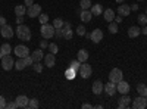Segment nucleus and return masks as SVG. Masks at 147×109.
<instances>
[{
	"label": "nucleus",
	"mask_w": 147,
	"mask_h": 109,
	"mask_svg": "<svg viewBox=\"0 0 147 109\" xmlns=\"http://www.w3.org/2000/svg\"><path fill=\"white\" fill-rule=\"evenodd\" d=\"M146 15H147V9H146Z\"/></svg>",
	"instance_id": "obj_54"
},
{
	"label": "nucleus",
	"mask_w": 147,
	"mask_h": 109,
	"mask_svg": "<svg viewBox=\"0 0 147 109\" xmlns=\"http://www.w3.org/2000/svg\"><path fill=\"white\" fill-rule=\"evenodd\" d=\"M138 24L140 25H147V15H144V14L138 15Z\"/></svg>",
	"instance_id": "obj_36"
},
{
	"label": "nucleus",
	"mask_w": 147,
	"mask_h": 109,
	"mask_svg": "<svg viewBox=\"0 0 147 109\" xmlns=\"http://www.w3.org/2000/svg\"><path fill=\"white\" fill-rule=\"evenodd\" d=\"M140 34H141V28L137 27V25H131L128 28V37L129 39H137Z\"/></svg>",
	"instance_id": "obj_16"
},
{
	"label": "nucleus",
	"mask_w": 147,
	"mask_h": 109,
	"mask_svg": "<svg viewBox=\"0 0 147 109\" xmlns=\"http://www.w3.org/2000/svg\"><path fill=\"white\" fill-rule=\"evenodd\" d=\"M90 40H91L93 43H100V41L103 40V31L99 30V28L93 30V31L90 32Z\"/></svg>",
	"instance_id": "obj_9"
},
{
	"label": "nucleus",
	"mask_w": 147,
	"mask_h": 109,
	"mask_svg": "<svg viewBox=\"0 0 147 109\" xmlns=\"http://www.w3.org/2000/svg\"><path fill=\"white\" fill-rule=\"evenodd\" d=\"M103 91H106V94H107V96H113V94L118 91V89H116V84H115V83H112V81H109L107 84H105Z\"/></svg>",
	"instance_id": "obj_13"
},
{
	"label": "nucleus",
	"mask_w": 147,
	"mask_h": 109,
	"mask_svg": "<svg viewBox=\"0 0 147 109\" xmlns=\"http://www.w3.org/2000/svg\"><path fill=\"white\" fill-rule=\"evenodd\" d=\"M15 102H16L18 108H27V106H28V102H30V99L27 97V96H24V94H19L18 97L15 99Z\"/></svg>",
	"instance_id": "obj_19"
},
{
	"label": "nucleus",
	"mask_w": 147,
	"mask_h": 109,
	"mask_svg": "<svg viewBox=\"0 0 147 109\" xmlns=\"http://www.w3.org/2000/svg\"><path fill=\"white\" fill-rule=\"evenodd\" d=\"M38 99H30V102H28V106L27 108H30V109H35V108H38Z\"/></svg>",
	"instance_id": "obj_32"
},
{
	"label": "nucleus",
	"mask_w": 147,
	"mask_h": 109,
	"mask_svg": "<svg viewBox=\"0 0 147 109\" xmlns=\"http://www.w3.org/2000/svg\"><path fill=\"white\" fill-rule=\"evenodd\" d=\"M137 93L140 94V96H144V97H147V86L146 84H138L137 86Z\"/></svg>",
	"instance_id": "obj_28"
},
{
	"label": "nucleus",
	"mask_w": 147,
	"mask_h": 109,
	"mask_svg": "<svg viewBox=\"0 0 147 109\" xmlns=\"http://www.w3.org/2000/svg\"><path fill=\"white\" fill-rule=\"evenodd\" d=\"M27 14V6H24V5H16L15 6V15L16 16H24Z\"/></svg>",
	"instance_id": "obj_24"
},
{
	"label": "nucleus",
	"mask_w": 147,
	"mask_h": 109,
	"mask_svg": "<svg viewBox=\"0 0 147 109\" xmlns=\"http://www.w3.org/2000/svg\"><path fill=\"white\" fill-rule=\"evenodd\" d=\"M103 18H105L107 22H112V21L115 19V12H113V9H106V10H103Z\"/></svg>",
	"instance_id": "obj_22"
},
{
	"label": "nucleus",
	"mask_w": 147,
	"mask_h": 109,
	"mask_svg": "<svg viewBox=\"0 0 147 109\" xmlns=\"http://www.w3.org/2000/svg\"><path fill=\"white\" fill-rule=\"evenodd\" d=\"M32 68H34L35 72H38V74H40V72L43 71V64L41 62H34L32 64Z\"/></svg>",
	"instance_id": "obj_34"
},
{
	"label": "nucleus",
	"mask_w": 147,
	"mask_h": 109,
	"mask_svg": "<svg viewBox=\"0 0 147 109\" xmlns=\"http://www.w3.org/2000/svg\"><path fill=\"white\" fill-rule=\"evenodd\" d=\"M16 35L22 41H30L31 40V28L24 25V24H19L18 28H16Z\"/></svg>",
	"instance_id": "obj_1"
},
{
	"label": "nucleus",
	"mask_w": 147,
	"mask_h": 109,
	"mask_svg": "<svg viewBox=\"0 0 147 109\" xmlns=\"http://www.w3.org/2000/svg\"><path fill=\"white\" fill-rule=\"evenodd\" d=\"M65 77H66V80H74V78L77 77V71L72 69V68L69 66V68L65 71Z\"/></svg>",
	"instance_id": "obj_26"
},
{
	"label": "nucleus",
	"mask_w": 147,
	"mask_h": 109,
	"mask_svg": "<svg viewBox=\"0 0 147 109\" xmlns=\"http://www.w3.org/2000/svg\"><path fill=\"white\" fill-rule=\"evenodd\" d=\"M13 66H15L13 58H12L10 55H5V56L2 58V68H3L5 71H10Z\"/></svg>",
	"instance_id": "obj_5"
},
{
	"label": "nucleus",
	"mask_w": 147,
	"mask_h": 109,
	"mask_svg": "<svg viewBox=\"0 0 147 109\" xmlns=\"http://www.w3.org/2000/svg\"><path fill=\"white\" fill-rule=\"evenodd\" d=\"M63 27L65 28H71V24L69 22H63Z\"/></svg>",
	"instance_id": "obj_51"
},
{
	"label": "nucleus",
	"mask_w": 147,
	"mask_h": 109,
	"mask_svg": "<svg viewBox=\"0 0 147 109\" xmlns=\"http://www.w3.org/2000/svg\"><path fill=\"white\" fill-rule=\"evenodd\" d=\"M78 72H80V75H81L84 80H87V78H90L91 74H93V68H91L87 62H82L81 66H80V69H78Z\"/></svg>",
	"instance_id": "obj_4"
},
{
	"label": "nucleus",
	"mask_w": 147,
	"mask_h": 109,
	"mask_svg": "<svg viewBox=\"0 0 147 109\" xmlns=\"http://www.w3.org/2000/svg\"><path fill=\"white\" fill-rule=\"evenodd\" d=\"M5 24H7V22H6V18L0 15V27H2V25H5Z\"/></svg>",
	"instance_id": "obj_45"
},
{
	"label": "nucleus",
	"mask_w": 147,
	"mask_h": 109,
	"mask_svg": "<svg viewBox=\"0 0 147 109\" xmlns=\"http://www.w3.org/2000/svg\"><path fill=\"white\" fill-rule=\"evenodd\" d=\"M62 34H63V28H56V31H55V35H56V37L62 39Z\"/></svg>",
	"instance_id": "obj_40"
},
{
	"label": "nucleus",
	"mask_w": 147,
	"mask_h": 109,
	"mask_svg": "<svg viewBox=\"0 0 147 109\" xmlns=\"http://www.w3.org/2000/svg\"><path fill=\"white\" fill-rule=\"evenodd\" d=\"M15 55L18 58H25L30 55V49L27 46H24V44H19V46H15Z\"/></svg>",
	"instance_id": "obj_10"
},
{
	"label": "nucleus",
	"mask_w": 147,
	"mask_h": 109,
	"mask_svg": "<svg viewBox=\"0 0 147 109\" xmlns=\"http://www.w3.org/2000/svg\"><path fill=\"white\" fill-rule=\"evenodd\" d=\"M77 59L80 60L81 64H82V62H87V60H88V52L85 50V49L78 50V52H77Z\"/></svg>",
	"instance_id": "obj_21"
},
{
	"label": "nucleus",
	"mask_w": 147,
	"mask_h": 109,
	"mask_svg": "<svg viewBox=\"0 0 147 109\" xmlns=\"http://www.w3.org/2000/svg\"><path fill=\"white\" fill-rule=\"evenodd\" d=\"M53 27H55V28H62V27H63V21L60 19V18H56V19L53 21Z\"/></svg>",
	"instance_id": "obj_37"
},
{
	"label": "nucleus",
	"mask_w": 147,
	"mask_h": 109,
	"mask_svg": "<svg viewBox=\"0 0 147 109\" xmlns=\"http://www.w3.org/2000/svg\"><path fill=\"white\" fill-rule=\"evenodd\" d=\"M38 21H40L41 25H43V24H47V22H49V15H46V14H40V15H38Z\"/></svg>",
	"instance_id": "obj_35"
},
{
	"label": "nucleus",
	"mask_w": 147,
	"mask_h": 109,
	"mask_svg": "<svg viewBox=\"0 0 147 109\" xmlns=\"http://www.w3.org/2000/svg\"><path fill=\"white\" fill-rule=\"evenodd\" d=\"M107 30H109V32L110 34H116L118 32V24L116 22H109V27H107Z\"/></svg>",
	"instance_id": "obj_30"
},
{
	"label": "nucleus",
	"mask_w": 147,
	"mask_h": 109,
	"mask_svg": "<svg viewBox=\"0 0 147 109\" xmlns=\"http://www.w3.org/2000/svg\"><path fill=\"white\" fill-rule=\"evenodd\" d=\"M62 37H63L65 40H71V39H72V30H71V28H63Z\"/></svg>",
	"instance_id": "obj_31"
},
{
	"label": "nucleus",
	"mask_w": 147,
	"mask_h": 109,
	"mask_svg": "<svg viewBox=\"0 0 147 109\" xmlns=\"http://www.w3.org/2000/svg\"><path fill=\"white\" fill-rule=\"evenodd\" d=\"M31 58L34 62H41L44 59V53H43V49H35L32 53H31Z\"/></svg>",
	"instance_id": "obj_20"
},
{
	"label": "nucleus",
	"mask_w": 147,
	"mask_h": 109,
	"mask_svg": "<svg viewBox=\"0 0 147 109\" xmlns=\"http://www.w3.org/2000/svg\"><path fill=\"white\" fill-rule=\"evenodd\" d=\"M90 10H91V14H93V16H99L100 14H103V7H102V5H91V7H90Z\"/></svg>",
	"instance_id": "obj_23"
},
{
	"label": "nucleus",
	"mask_w": 147,
	"mask_h": 109,
	"mask_svg": "<svg viewBox=\"0 0 147 109\" xmlns=\"http://www.w3.org/2000/svg\"><path fill=\"white\" fill-rule=\"evenodd\" d=\"M49 50H50V53L56 55V53L59 52V47H57L56 43H50V44H49Z\"/></svg>",
	"instance_id": "obj_33"
},
{
	"label": "nucleus",
	"mask_w": 147,
	"mask_h": 109,
	"mask_svg": "<svg viewBox=\"0 0 147 109\" xmlns=\"http://www.w3.org/2000/svg\"><path fill=\"white\" fill-rule=\"evenodd\" d=\"M55 31H56V28L53 27V24L50 25V24H43L41 25V28H40V34H41V37L43 39H46V40H50V39H53L55 37Z\"/></svg>",
	"instance_id": "obj_2"
},
{
	"label": "nucleus",
	"mask_w": 147,
	"mask_h": 109,
	"mask_svg": "<svg viewBox=\"0 0 147 109\" xmlns=\"http://www.w3.org/2000/svg\"><path fill=\"white\" fill-rule=\"evenodd\" d=\"M85 32H87V31H85V27L82 25V24L77 27V34L78 35H81V37H82V35H85Z\"/></svg>",
	"instance_id": "obj_39"
},
{
	"label": "nucleus",
	"mask_w": 147,
	"mask_h": 109,
	"mask_svg": "<svg viewBox=\"0 0 147 109\" xmlns=\"http://www.w3.org/2000/svg\"><path fill=\"white\" fill-rule=\"evenodd\" d=\"M82 108H84V109H91V108H94V106L90 105V103H82Z\"/></svg>",
	"instance_id": "obj_46"
},
{
	"label": "nucleus",
	"mask_w": 147,
	"mask_h": 109,
	"mask_svg": "<svg viewBox=\"0 0 147 109\" xmlns=\"http://www.w3.org/2000/svg\"><path fill=\"white\" fill-rule=\"evenodd\" d=\"M103 87H105V84H103L100 80H96V81L93 83V86H91V90H93V93H94L96 96H99V94H102Z\"/></svg>",
	"instance_id": "obj_14"
},
{
	"label": "nucleus",
	"mask_w": 147,
	"mask_h": 109,
	"mask_svg": "<svg viewBox=\"0 0 147 109\" xmlns=\"http://www.w3.org/2000/svg\"><path fill=\"white\" fill-rule=\"evenodd\" d=\"M91 0H81L80 2V9L81 10H85V9H90L91 7Z\"/></svg>",
	"instance_id": "obj_29"
},
{
	"label": "nucleus",
	"mask_w": 147,
	"mask_h": 109,
	"mask_svg": "<svg viewBox=\"0 0 147 109\" xmlns=\"http://www.w3.org/2000/svg\"><path fill=\"white\" fill-rule=\"evenodd\" d=\"M44 65L47 66V68H53L55 65H56V56L53 55V53H49V55H44Z\"/></svg>",
	"instance_id": "obj_12"
},
{
	"label": "nucleus",
	"mask_w": 147,
	"mask_h": 109,
	"mask_svg": "<svg viewBox=\"0 0 147 109\" xmlns=\"http://www.w3.org/2000/svg\"><path fill=\"white\" fill-rule=\"evenodd\" d=\"M10 52H12V46L10 44H7V43L2 44V47H0V53H2L3 56L5 55H10Z\"/></svg>",
	"instance_id": "obj_27"
},
{
	"label": "nucleus",
	"mask_w": 147,
	"mask_h": 109,
	"mask_svg": "<svg viewBox=\"0 0 147 109\" xmlns=\"http://www.w3.org/2000/svg\"><path fill=\"white\" fill-rule=\"evenodd\" d=\"M32 5H34L32 0H25V6H27V7H30V6H32Z\"/></svg>",
	"instance_id": "obj_47"
},
{
	"label": "nucleus",
	"mask_w": 147,
	"mask_h": 109,
	"mask_svg": "<svg viewBox=\"0 0 147 109\" xmlns=\"http://www.w3.org/2000/svg\"><path fill=\"white\" fill-rule=\"evenodd\" d=\"M115 22H116V24H121V22H122V16H121V15H119V16H115Z\"/></svg>",
	"instance_id": "obj_49"
},
{
	"label": "nucleus",
	"mask_w": 147,
	"mask_h": 109,
	"mask_svg": "<svg viewBox=\"0 0 147 109\" xmlns=\"http://www.w3.org/2000/svg\"><path fill=\"white\" fill-rule=\"evenodd\" d=\"M40 14H41V6H40V5L34 3L32 6L27 7V15H28L30 18H38Z\"/></svg>",
	"instance_id": "obj_7"
},
{
	"label": "nucleus",
	"mask_w": 147,
	"mask_h": 109,
	"mask_svg": "<svg viewBox=\"0 0 147 109\" xmlns=\"http://www.w3.org/2000/svg\"><path fill=\"white\" fill-rule=\"evenodd\" d=\"M25 66H27V64H25V59H24V58H19L18 60H15V69L22 71Z\"/></svg>",
	"instance_id": "obj_25"
},
{
	"label": "nucleus",
	"mask_w": 147,
	"mask_h": 109,
	"mask_svg": "<svg viewBox=\"0 0 147 109\" xmlns=\"http://www.w3.org/2000/svg\"><path fill=\"white\" fill-rule=\"evenodd\" d=\"M132 108L134 109H144V108H147V97L138 94V97H136L132 100Z\"/></svg>",
	"instance_id": "obj_6"
},
{
	"label": "nucleus",
	"mask_w": 147,
	"mask_h": 109,
	"mask_svg": "<svg viewBox=\"0 0 147 109\" xmlns=\"http://www.w3.org/2000/svg\"><path fill=\"white\" fill-rule=\"evenodd\" d=\"M6 108V99L3 97V96H0V109Z\"/></svg>",
	"instance_id": "obj_42"
},
{
	"label": "nucleus",
	"mask_w": 147,
	"mask_h": 109,
	"mask_svg": "<svg viewBox=\"0 0 147 109\" xmlns=\"http://www.w3.org/2000/svg\"><path fill=\"white\" fill-rule=\"evenodd\" d=\"M131 105V97L128 94H122L121 96V99H119V102H118V106L121 108V109H125V108H128Z\"/></svg>",
	"instance_id": "obj_15"
},
{
	"label": "nucleus",
	"mask_w": 147,
	"mask_h": 109,
	"mask_svg": "<svg viewBox=\"0 0 147 109\" xmlns=\"http://www.w3.org/2000/svg\"><path fill=\"white\" fill-rule=\"evenodd\" d=\"M80 18H81V21L82 22H90L91 21V18H93V14H91V10L90 9H85V10H80Z\"/></svg>",
	"instance_id": "obj_17"
},
{
	"label": "nucleus",
	"mask_w": 147,
	"mask_h": 109,
	"mask_svg": "<svg viewBox=\"0 0 147 109\" xmlns=\"http://www.w3.org/2000/svg\"><path fill=\"white\" fill-rule=\"evenodd\" d=\"M40 47H41V49H46V47H49V43H47V40H46V39H44V40H41Z\"/></svg>",
	"instance_id": "obj_44"
},
{
	"label": "nucleus",
	"mask_w": 147,
	"mask_h": 109,
	"mask_svg": "<svg viewBox=\"0 0 147 109\" xmlns=\"http://www.w3.org/2000/svg\"><path fill=\"white\" fill-rule=\"evenodd\" d=\"M72 69H75V71H78L80 69V66H81V62H80V60L77 59V60H72V62H71V65H69Z\"/></svg>",
	"instance_id": "obj_38"
},
{
	"label": "nucleus",
	"mask_w": 147,
	"mask_h": 109,
	"mask_svg": "<svg viewBox=\"0 0 147 109\" xmlns=\"http://www.w3.org/2000/svg\"><path fill=\"white\" fill-rule=\"evenodd\" d=\"M16 22L18 24H24V16H16Z\"/></svg>",
	"instance_id": "obj_48"
},
{
	"label": "nucleus",
	"mask_w": 147,
	"mask_h": 109,
	"mask_svg": "<svg viewBox=\"0 0 147 109\" xmlns=\"http://www.w3.org/2000/svg\"><path fill=\"white\" fill-rule=\"evenodd\" d=\"M124 2H125V0H116V3H119V5H121V3H124Z\"/></svg>",
	"instance_id": "obj_53"
},
{
	"label": "nucleus",
	"mask_w": 147,
	"mask_h": 109,
	"mask_svg": "<svg viewBox=\"0 0 147 109\" xmlns=\"http://www.w3.org/2000/svg\"><path fill=\"white\" fill-rule=\"evenodd\" d=\"M6 108L13 109V108H18V105H16V102H10V103H6Z\"/></svg>",
	"instance_id": "obj_43"
},
{
	"label": "nucleus",
	"mask_w": 147,
	"mask_h": 109,
	"mask_svg": "<svg viewBox=\"0 0 147 109\" xmlns=\"http://www.w3.org/2000/svg\"><path fill=\"white\" fill-rule=\"evenodd\" d=\"M0 34H2L3 39H12L13 37V28L9 24H5V25L0 27Z\"/></svg>",
	"instance_id": "obj_8"
},
{
	"label": "nucleus",
	"mask_w": 147,
	"mask_h": 109,
	"mask_svg": "<svg viewBox=\"0 0 147 109\" xmlns=\"http://www.w3.org/2000/svg\"><path fill=\"white\" fill-rule=\"evenodd\" d=\"M118 14H119L122 18H124V16H128V15L131 14V6L121 3V5H119V7H118Z\"/></svg>",
	"instance_id": "obj_18"
},
{
	"label": "nucleus",
	"mask_w": 147,
	"mask_h": 109,
	"mask_svg": "<svg viewBox=\"0 0 147 109\" xmlns=\"http://www.w3.org/2000/svg\"><path fill=\"white\" fill-rule=\"evenodd\" d=\"M141 32H143L144 35H147V25H144V28L141 30Z\"/></svg>",
	"instance_id": "obj_50"
},
{
	"label": "nucleus",
	"mask_w": 147,
	"mask_h": 109,
	"mask_svg": "<svg viewBox=\"0 0 147 109\" xmlns=\"http://www.w3.org/2000/svg\"><path fill=\"white\" fill-rule=\"evenodd\" d=\"M116 89H118V91H119L121 94H128L131 87H129V84H128L127 81L122 80V81H119V83L116 84Z\"/></svg>",
	"instance_id": "obj_11"
},
{
	"label": "nucleus",
	"mask_w": 147,
	"mask_h": 109,
	"mask_svg": "<svg viewBox=\"0 0 147 109\" xmlns=\"http://www.w3.org/2000/svg\"><path fill=\"white\" fill-rule=\"evenodd\" d=\"M138 2H141V0H138Z\"/></svg>",
	"instance_id": "obj_55"
},
{
	"label": "nucleus",
	"mask_w": 147,
	"mask_h": 109,
	"mask_svg": "<svg viewBox=\"0 0 147 109\" xmlns=\"http://www.w3.org/2000/svg\"><path fill=\"white\" fill-rule=\"evenodd\" d=\"M138 9V5H132V10H137Z\"/></svg>",
	"instance_id": "obj_52"
},
{
	"label": "nucleus",
	"mask_w": 147,
	"mask_h": 109,
	"mask_svg": "<svg viewBox=\"0 0 147 109\" xmlns=\"http://www.w3.org/2000/svg\"><path fill=\"white\" fill-rule=\"evenodd\" d=\"M24 59H25V64H27V66H28V65H32V64H34V60H32V58H31L30 55H28V56H25Z\"/></svg>",
	"instance_id": "obj_41"
},
{
	"label": "nucleus",
	"mask_w": 147,
	"mask_h": 109,
	"mask_svg": "<svg viewBox=\"0 0 147 109\" xmlns=\"http://www.w3.org/2000/svg\"><path fill=\"white\" fill-rule=\"evenodd\" d=\"M122 78H124V72H122V69H119V68H113L109 72V81H112L115 84L122 81Z\"/></svg>",
	"instance_id": "obj_3"
}]
</instances>
